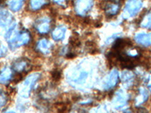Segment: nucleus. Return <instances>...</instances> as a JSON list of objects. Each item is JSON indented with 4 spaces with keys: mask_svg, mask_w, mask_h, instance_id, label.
<instances>
[{
    "mask_svg": "<svg viewBox=\"0 0 151 113\" xmlns=\"http://www.w3.org/2000/svg\"><path fill=\"white\" fill-rule=\"evenodd\" d=\"M119 72L116 69H113L111 72H110L109 75L106 79L104 84V87L106 90H109L113 88V87H115L118 83L119 81Z\"/></svg>",
    "mask_w": 151,
    "mask_h": 113,
    "instance_id": "8",
    "label": "nucleus"
},
{
    "mask_svg": "<svg viewBox=\"0 0 151 113\" xmlns=\"http://www.w3.org/2000/svg\"><path fill=\"white\" fill-rule=\"evenodd\" d=\"M13 76L12 70L9 67H5L0 71V84L9 82Z\"/></svg>",
    "mask_w": 151,
    "mask_h": 113,
    "instance_id": "13",
    "label": "nucleus"
},
{
    "mask_svg": "<svg viewBox=\"0 0 151 113\" xmlns=\"http://www.w3.org/2000/svg\"><path fill=\"white\" fill-rule=\"evenodd\" d=\"M132 79H133V74L130 71H125V72H122V79L123 82H126L132 80Z\"/></svg>",
    "mask_w": 151,
    "mask_h": 113,
    "instance_id": "20",
    "label": "nucleus"
},
{
    "mask_svg": "<svg viewBox=\"0 0 151 113\" xmlns=\"http://www.w3.org/2000/svg\"><path fill=\"white\" fill-rule=\"evenodd\" d=\"M24 3V0H9L8 2V5L12 11H18L19 10H21Z\"/></svg>",
    "mask_w": 151,
    "mask_h": 113,
    "instance_id": "17",
    "label": "nucleus"
},
{
    "mask_svg": "<svg viewBox=\"0 0 151 113\" xmlns=\"http://www.w3.org/2000/svg\"><path fill=\"white\" fill-rule=\"evenodd\" d=\"M127 94L122 90H119L115 94V96L113 99V104L116 109L122 108L128 101Z\"/></svg>",
    "mask_w": 151,
    "mask_h": 113,
    "instance_id": "7",
    "label": "nucleus"
},
{
    "mask_svg": "<svg viewBox=\"0 0 151 113\" xmlns=\"http://www.w3.org/2000/svg\"><path fill=\"white\" fill-rule=\"evenodd\" d=\"M148 86H149L150 87V90L151 91V78H150V81L149 82V84H148Z\"/></svg>",
    "mask_w": 151,
    "mask_h": 113,
    "instance_id": "24",
    "label": "nucleus"
},
{
    "mask_svg": "<svg viewBox=\"0 0 151 113\" xmlns=\"http://www.w3.org/2000/svg\"><path fill=\"white\" fill-rule=\"evenodd\" d=\"M6 54V49L4 46L2 45H0V57H2V56H4Z\"/></svg>",
    "mask_w": 151,
    "mask_h": 113,
    "instance_id": "22",
    "label": "nucleus"
},
{
    "mask_svg": "<svg viewBox=\"0 0 151 113\" xmlns=\"http://www.w3.org/2000/svg\"><path fill=\"white\" fill-rule=\"evenodd\" d=\"M142 0H128L123 11L124 18L135 16L142 8Z\"/></svg>",
    "mask_w": 151,
    "mask_h": 113,
    "instance_id": "1",
    "label": "nucleus"
},
{
    "mask_svg": "<svg viewBox=\"0 0 151 113\" xmlns=\"http://www.w3.org/2000/svg\"><path fill=\"white\" fill-rule=\"evenodd\" d=\"M48 3V0H29V8L31 10L37 11Z\"/></svg>",
    "mask_w": 151,
    "mask_h": 113,
    "instance_id": "16",
    "label": "nucleus"
},
{
    "mask_svg": "<svg viewBox=\"0 0 151 113\" xmlns=\"http://www.w3.org/2000/svg\"><path fill=\"white\" fill-rule=\"evenodd\" d=\"M148 97V93L145 89L140 90V96L136 99V105H140L144 103Z\"/></svg>",
    "mask_w": 151,
    "mask_h": 113,
    "instance_id": "18",
    "label": "nucleus"
},
{
    "mask_svg": "<svg viewBox=\"0 0 151 113\" xmlns=\"http://www.w3.org/2000/svg\"><path fill=\"white\" fill-rule=\"evenodd\" d=\"M12 21V15L7 11L0 10V26H5Z\"/></svg>",
    "mask_w": 151,
    "mask_h": 113,
    "instance_id": "15",
    "label": "nucleus"
},
{
    "mask_svg": "<svg viewBox=\"0 0 151 113\" xmlns=\"http://www.w3.org/2000/svg\"><path fill=\"white\" fill-rule=\"evenodd\" d=\"M141 26L144 28L151 29V12L144 16L141 23Z\"/></svg>",
    "mask_w": 151,
    "mask_h": 113,
    "instance_id": "19",
    "label": "nucleus"
},
{
    "mask_svg": "<svg viewBox=\"0 0 151 113\" xmlns=\"http://www.w3.org/2000/svg\"><path fill=\"white\" fill-rule=\"evenodd\" d=\"M66 27L63 26H58L57 28H55L53 31H52V38L53 39L55 40V41H60V40H62L65 36L66 33Z\"/></svg>",
    "mask_w": 151,
    "mask_h": 113,
    "instance_id": "14",
    "label": "nucleus"
},
{
    "mask_svg": "<svg viewBox=\"0 0 151 113\" xmlns=\"http://www.w3.org/2000/svg\"><path fill=\"white\" fill-rule=\"evenodd\" d=\"M30 34L27 31H24L21 33L18 34L17 37L14 39L12 42L9 43V46L12 49L19 48L24 45H27L30 40Z\"/></svg>",
    "mask_w": 151,
    "mask_h": 113,
    "instance_id": "5",
    "label": "nucleus"
},
{
    "mask_svg": "<svg viewBox=\"0 0 151 113\" xmlns=\"http://www.w3.org/2000/svg\"><path fill=\"white\" fill-rule=\"evenodd\" d=\"M88 75H89V72L87 70H85L82 69L81 67H79L76 70L73 72L71 76L69 77L70 82V83H71L73 85L74 84L75 86L83 85V84H84L87 81Z\"/></svg>",
    "mask_w": 151,
    "mask_h": 113,
    "instance_id": "2",
    "label": "nucleus"
},
{
    "mask_svg": "<svg viewBox=\"0 0 151 113\" xmlns=\"http://www.w3.org/2000/svg\"><path fill=\"white\" fill-rule=\"evenodd\" d=\"M40 74L36 72L32 75H29L26 79V80L24 81V84L22 85V88L20 91V94L23 97H28L30 94V91L33 89V86H34L35 83L37 82V80L40 79Z\"/></svg>",
    "mask_w": 151,
    "mask_h": 113,
    "instance_id": "3",
    "label": "nucleus"
},
{
    "mask_svg": "<svg viewBox=\"0 0 151 113\" xmlns=\"http://www.w3.org/2000/svg\"><path fill=\"white\" fill-rule=\"evenodd\" d=\"M119 4L118 3L117 1L113 0L112 2H109V3L106 4L105 6V12H106V15L110 16H114L117 14L119 10Z\"/></svg>",
    "mask_w": 151,
    "mask_h": 113,
    "instance_id": "10",
    "label": "nucleus"
},
{
    "mask_svg": "<svg viewBox=\"0 0 151 113\" xmlns=\"http://www.w3.org/2000/svg\"><path fill=\"white\" fill-rule=\"evenodd\" d=\"M54 2L60 5H64L67 3V0H54Z\"/></svg>",
    "mask_w": 151,
    "mask_h": 113,
    "instance_id": "23",
    "label": "nucleus"
},
{
    "mask_svg": "<svg viewBox=\"0 0 151 113\" xmlns=\"http://www.w3.org/2000/svg\"><path fill=\"white\" fill-rule=\"evenodd\" d=\"M34 26L40 33L46 34L51 29V19L48 17H40L36 21Z\"/></svg>",
    "mask_w": 151,
    "mask_h": 113,
    "instance_id": "6",
    "label": "nucleus"
},
{
    "mask_svg": "<svg viewBox=\"0 0 151 113\" xmlns=\"http://www.w3.org/2000/svg\"><path fill=\"white\" fill-rule=\"evenodd\" d=\"M30 67V63L26 58H20L13 64V69L17 72H23L27 71Z\"/></svg>",
    "mask_w": 151,
    "mask_h": 113,
    "instance_id": "9",
    "label": "nucleus"
},
{
    "mask_svg": "<svg viewBox=\"0 0 151 113\" xmlns=\"http://www.w3.org/2000/svg\"><path fill=\"white\" fill-rule=\"evenodd\" d=\"M135 41L138 44L144 46H150L151 45V33L145 34V33H139L135 36Z\"/></svg>",
    "mask_w": 151,
    "mask_h": 113,
    "instance_id": "12",
    "label": "nucleus"
},
{
    "mask_svg": "<svg viewBox=\"0 0 151 113\" xmlns=\"http://www.w3.org/2000/svg\"><path fill=\"white\" fill-rule=\"evenodd\" d=\"M52 48V44L48 39H42L40 40L37 44V49L41 53L48 54L51 52Z\"/></svg>",
    "mask_w": 151,
    "mask_h": 113,
    "instance_id": "11",
    "label": "nucleus"
},
{
    "mask_svg": "<svg viewBox=\"0 0 151 113\" xmlns=\"http://www.w3.org/2000/svg\"><path fill=\"white\" fill-rule=\"evenodd\" d=\"M94 5L93 0H76L75 10L79 16H85L90 11Z\"/></svg>",
    "mask_w": 151,
    "mask_h": 113,
    "instance_id": "4",
    "label": "nucleus"
},
{
    "mask_svg": "<svg viewBox=\"0 0 151 113\" xmlns=\"http://www.w3.org/2000/svg\"><path fill=\"white\" fill-rule=\"evenodd\" d=\"M7 99V97H6L5 93L0 90V108H2V106H4L6 104Z\"/></svg>",
    "mask_w": 151,
    "mask_h": 113,
    "instance_id": "21",
    "label": "nucleus"
}]
</instances>
